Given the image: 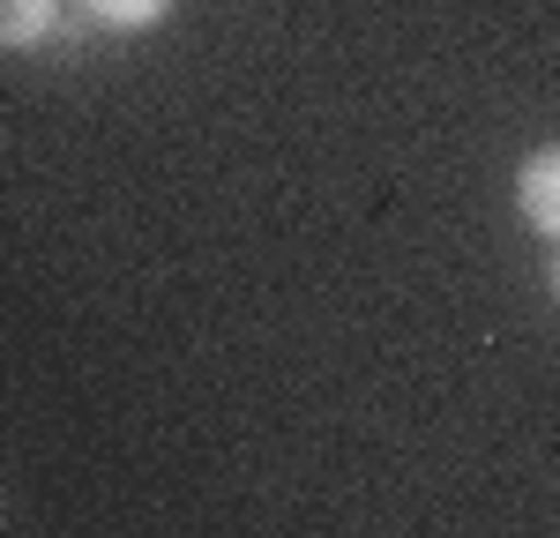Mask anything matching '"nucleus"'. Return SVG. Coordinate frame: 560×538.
I'll list each match as a JSON object with an SVG mask.
<instances>
[{"label": "nucleus", "instance_id": "nucleus-1", "mask_svg": "<svg viewBox=\"0 0 560 538\" xmlns=\"http://www.w3.org/2000/svg\"><path fill=\"white\" fill-rule=\"evenodd\" d=\"M516 218L538 232V239H560V142L530 150L516 173Z\"/></svg>", "mask_w": 560, "mask_h": 538}, {"label": "nucleus", "instance_id": "nucleus-2", "mask_svg": "<svg viewBox=\"0 0 560 538\" xmlns=\"http://www.w3.org/2000/svg\"><path fill=\"white\" fill-rule=\"evenodd\" d=\"M60 38V0H0V52H38Z\"/></svg>", "mask_w": 560, "mask_h": 538}, {"label": "nucleus", "instance_id": "nucleus-3", "mask_svg": "<svg viewBox=\"0 0 560 538\" xmlns=\"http://www.w3.org/2000/svg\"><path fill=\"white\" fill-rule=\"evenodd\" d=\"M83 15L97 31H158L173 15V0H83Z\"/></svg>", "mask_w": 560, "mask_h": 538}, {"label": "nucleus", "instance_id": "nucleus-4", "mask_svg": "<svg viewBox=\"0 0 560 538\" xmlns=\"http://www.w3.org/2000/svg\"><path fill=\"white\" fill-rule=\"evenodd\" d=\"M546 277H553V307H560V255H553V269H546Z\"/></svg>", "mask_w": 560, "mask_h": 538}]
</instances>
